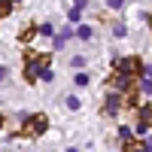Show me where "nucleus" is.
I'll return each mask as SVG.
<instances>
[{
	"mask_svg": "<svg viewBox=\"0 0 152 152\" xmlns=\"http://www.w3.org/2000/svg\"><path fill=\"white\" fill-rule=\"evenodd\" d=\"M116 67H119V73H125V76H137V73H143V67L137 64V58H119Z\"/></svg>",
	"mask_w": 152,
	"mask_h": 152,
	"instance_id": "obj_1",
	"label": "nucleus"
},
{
	"mask_svg": "<svg viewBox=\"0 0 152 152\" xmlns=\"http://www.w3.org/2000/svg\"><path fill=\"white\" fill-rule=\"evenodd\" d=\"M49 67V58H37V61H28V67H24V76L28 79H37V76H43V70Z\"/></svg>",
	"mask_w": 152,
	"mask_h": 152,
	"instance_id": "obj_2",
	"label": "nucleus"
},
{
	"mask_svg": "<svg viewBox=\"0 0 152 152\" xmlns=\"http://www.w3.org/2000/svg\"><path fill=\"white\" fill-rule=\"evenodd\" d=\"M152 128V107H143L140 110V122H137V134H146Z\"/></svg>",
	"mask_w": 152,
	"mask_h": 152,
	"instance_id": "obj_3",
	"label": "nucleus"
},
{
	"mask_svg": "<svg viewBox=\"0 0 152 152\" xmlns=\"http://www.w3.org/2000/svg\"><path fill=\"white\" fill-rule=\"evenodd\" d=\"M119 107H122V97H119V94H110V97H107V116L119 113Z\"/></svg>",
	"mask_w": 152,
	"mask_h": 152,
	"instance_id": "obj_4",
	"label": "nucleus"
},
{
	"mask_svg": "<svg viewBox=\"0 0 152 152\" xmlns=\"http://www.w3.org/2000/svg\"><path fill=\"white\" fill-rule=\"evenodd\" d=\"M28 125H34V134H43L46 131V116H34Z\"/></svg>",
	"mask_w": 152,
	"mask_h": 152,
	"instance_id": "obj_5",
	"label": "nucleus"
},
{
	"mask_svg": "<svg viewBox=\"0 0 152 152\" xmlns=\"http://www.w3.org/2000/svg\"><path fill=\"white\" fill-rule=\"evenodd\" d=\"M67 40H70V28H64V31L55 37V49H64V43H67Z\"/></svg>",
	"mask_w": 152,
	"mask_h": 152,
	"instance_id": "obj_6",
	"label": "nucleus"
},
{
	"mask_svg": "<svg viewBox=\"0 0 152 152\" xmlns=\"http://www.w3.org/2000/svg\"><path fill=\"white\" fill-rule=\"evenodd\" d=\"M76 34H79L82 40H91V28H82V24H79V28H76Z\"/></svg>",
	"mask_w": 152,
	"mask_h": 152,
	"instance_id": "obj_7",
	"label": "nucleus"
},
{
	"mask_svg": "<svg viewBox=\"0 0 152 152\" xmlns=\"http://www.w3.org/2000/svg\"><path fill=\"white\" fill-rule=\"evenodd\" d=\"M40 34H43V37H52L55 28H52V24H40Z\"/></svg>",
	"mask_w": 152,
	"mask_h": 152,
	"instance_id": "obj_8",
	"label": "nucleus"
},
{
	"mask_svg": "<svg viewBox=\"0 0 152 152\" xmlns=\"http://www.w3.org/2000/svg\"><path fill=\"white\" fill-rule=\"evenodd\" d=\"M67 107H70V110H79V97L70 94V97H67Z\"/></svg>",
	"mask_w": 152,
	"mask_h": 152,
	"instance_id": "obj_9",
	"label": "nucleus"
},
{
	"mask_svg": "<svg viewBox=\"0 0 152 152\" xmlns=\"http://www.w3.org/2000/svg\"><path fill=\"white\" fill-rule=\"evenodd\" d=\"M140 88H143V91H146V94H152V79H149V76H146V79L140 82Z\"/></svg>",
	"mask_w": 152,
	"mask_h": 152,
	"instance_id": "obj_10",
	"label": "nucleus"
},
{
	"mask_svg": "<svg viewBox=\"0 0 152 152\" xmlns=\"http://www.w3.org/2000/svg\"><path fill=\"white\" fill-rule=\"evenodd\" d=\"M73 79H76V85H88V76H85V73H76Z\"/></svg>",
	"mask_w": 152,
	"mask_h": 152,
	"instance_id": "obj_11",
	"label": "nucleus"
},
{
	"mask_svg": "<svg viewBox=\"0 0 152 152\" xmlns=\"http://www.w3.org/2000/svg\"><path fill=\"white\" fill-rule=\"evenodd\" d=\"M107 6H110V9H122L125 0H107Z\"/></svg>",
	"mask_w": 152,
	"mask_h": 152,
	"instance_id": "obj_12",
	"label": "nucleus"
},
{
	"mask_svg": "<svg viewBox=\"0 0 152 152\" xmlns=\"http://www.w3.org/2000/svg\"><path fill=\"white\" fill-rule=\"evenodd\" d=\"M79 12H82V6H73L70 9V21H79Z\"/></svg>",
	"mask_w": 152,
	"mask_h": 152,
	"instance_id": "obj_13",
	"label": "nucleus"
},
{
	"mask_svg": "<svg viewBox=\"0 0 152 152\" xmlns=\"http://www.w3.org/2000/svg\"><path fill=\"white\" fill-rule=\"evenodd\" d=\"M9 12V0H0V15H6Z\"/></svg>",
	"mask_w": 152,
	"mask_h": 152,
	"instance_id": "obj_14",
	"label": "nucleus"
},
{
	"mask_svg": "<svg viewBox=\"0 0 152 152\" xmlns=\"http://www.w3.org/2000/svg\"><path fill=\"white\" fill-rule=\"evenodd\" d=\"M143 146H146V149H152V134L146 137V143H143Z\"/></svg>",
	"mask_w": 152,
	"mask_h": 152,
	"instance_id": "obj_15",
	"label": "nucleus"
},
{
	"mask_svg": "<svg viewBox=\"0 0 152 152\" xmlns=\"http://www.w3.org/2000/svg\"><path fill=\"white\" fill-rule=\"evenodd\" d=\"M0 79H6V67L3 64H0Z\"/></svg>",
	"mask_w": 152,
	"mask_h": 152,
	"instance_id": "obj_16",
	"label": "nucleus"
},
{
	"mask_svg": "<svg viewBox=\"0 0 152 152\" xmlns=\"http://www.w3.org/2000/svg\"><path fill=\"white\" fill-rule=\"evenodd\" d=\"M143 76H152V67H143Z\"/></svg>",
	"mask_w": 152,
	"mask_h": 152,
	"instance_id": "obj_17",
	"label": "nucleus"
},
{
	"mask_svg": "<svg viewBox=\"0 0 152 152\" xmlns=\"http://www.w3.org/2000/svg\"><path fill=\"white\" fill-rule=\"evenodd\" d=\"M73 3H76V6H85V3H88V0H73Z\"/></svg>",
	"mask_w": 152,
	"mask_h": 152,
	"instance_id": "obj_18",
	"label": "nucleus"
},
{
	"mask_svg": "<svg viewBox=\"0 0 152 152\" xmlns=\"http://www.w3.org/2000/svg\"><path fill=\"white\" fill-rule=\"evenodd\" d=\"M0 125H3V116H0Z\"/></svg>",
	"mask_w": 152,
	"mask_h": 152,
	"instance_id": "obj_19",
	"label": "nucleus"
}]
</instances>
